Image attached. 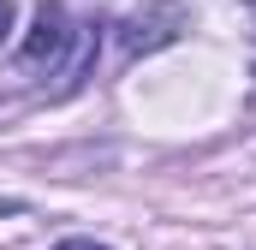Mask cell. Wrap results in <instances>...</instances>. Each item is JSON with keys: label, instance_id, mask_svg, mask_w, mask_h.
Segmentation results:
<instances>
[{"label": "cell", "instance_id": "6da1fadb", "mask_svg": "<svg viewBox=\"0 0 256 250\" xmlns=\"http://www.w3.org/2000/svg\"><path fill=\"white\" fill-rule=\"evenodd\" d=\"M102 30L108 24H72L66 0H36V24L12 60V84H36V78H66L60 90H78L96 66V48H102Z\"/></svg>", "mask_w": 256, "mask_h": 250}, {"label": "cell", "instance_id": "7a4b0ae2", "mask_svg": "<svg viewBox=\"0 0 256 250\" xmlns=\"http://www.w3.org/2000/svg\"><path fill=\"white\" fill-rule=\"evenodd\" d=\"M191 18H185V6L179 0H143L131 18H120L114 30H120V60H143V54H155V48H167V42H179V30H185Z\"/></svg>", "mask_w": 256, "mask_h": 250}, {"label": "cell", "instance_id": "3957f363", "mask_svg": "<svg viewBox=\"0 0 256 250\" xmlns=\"http://www.w3.org/2000/svg\"><path fill=\"white\" fill-rule=\"evenodd\" d=\"M54 250H108V244H96V238H60Z\"/></svg>", "mask_w": 256, "mask_h": 250}, {"label": "cell", "instance_id": "277c9868", "mask_svg": "<svg viewBox=\"0 0 256 250\" xmlns=\"http://www.w3.org/2000/svg\"><path fill=\"white\" fill-rule=\"evenodd\" d=\"M12 30V0H0V36Z\"/></svg>", "mask_w": 256, "mask_h": 250}, {"label": "cell", "instance_id": "5b68a950", "mask_svg": "<svg viewBox=\"0 0 256 250\" xmlns=\"http://www.w3.org/2000/svg\"><path fill=\"white\" fill-rule=\"evenodd\" d=\"M250 12H256V0H250Z\"/></svg>", "mask_w": 256, "mask_h": 250}]
</instances>
